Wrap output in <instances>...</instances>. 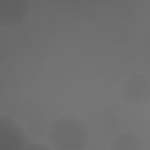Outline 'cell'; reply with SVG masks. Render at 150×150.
I'll return each mask as SVG.
<instances>
[{
  "instance_id": "cell-2",
  "label": "cell",
  "mask_w": 150,
  "mask_h": 150,
  "mask_svg": "<svg viewBox=\"0 0 150 150\" xmlns=\"http://www.w3.org/2000/svg\"><path fill=\"white\" fill-rule=\"evenodd\" d=\"M123 98L134 107H146L150 103V80L143 73L129 75L122 84Z\"/></svg>"
},
{
  "instance_id": "cell-4",
  "label": "cell",
  "mask_w": 150,
  "mask_h": 150,
  "mask_svg": "<svg viewBox=\"0 0 150 150\" xmlns=\"http://www.w3.org/2000/svg\"><path fill=\"white\" fill-rule=\"evenodd\" d=\"M109 150H145V148L136 134L124 131L112 138Z\"/></svg>"
},
{
  "instance_id": "cell-3",
  "label": "cell",
  "mask_w": 150,
  "mask_h": 150,
  "mask_svg": "<svg viewBox=\"0 0 150 150\" xmlns=\"http://www.w3.org/2000/svg\"><path fill=\"white\" fill-rule=\"evenodd\" d=\"M30 13L25 0H0V27L15 28L21 26Z\"/></svg>"
},
{
  "instance_id": "cell-1",
  "label": "cell",
  "mask_w": 150,
  "mask_h": 150,
  "mask_svg": "<svg viewBox=\"0 0 150 150\" xmlns=\"http://www.w3.org/2000/svg\"><path fill=\"white\" fill-rule=\"evenodd\" d=\"M47 139L53 150H86L89 130L80 118L62 116L50 124Z\"/></svg>"
}]
</instances>
